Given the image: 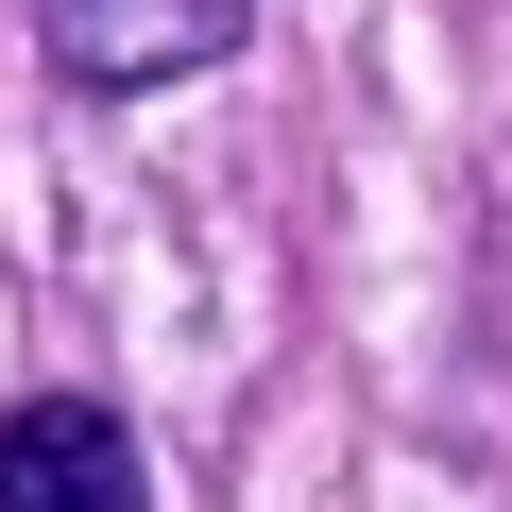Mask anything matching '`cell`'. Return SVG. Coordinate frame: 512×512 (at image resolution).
<instances>
[{"label":"cell","instance_id":"obj_1","mask_svg":"<svg viewBox=\"0 0 512 512\" xmlns=\"http://www.w3.org/2000/svg\"><path fill=\"white\" fill-rule=\"evenodd\" d=\"M239 35H256V0H35V52H52L86 103H154V86H205Z\"/></svg>","mask_w":512,"mask_h":512},{"label":"cell","instance_id":"obj_2","mask_svg":"<svg viewBox=\"0 0 512 512\" xmlns=\"http://www.w3.org/2000/svg\"><path fill=\"white\" fill-rule=\"evenodd\" d=\"M0 512H154V461L103 393H35L0 410Z\"/></svg>","mask_w":512,"mask_h":512}]
</instances>
